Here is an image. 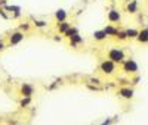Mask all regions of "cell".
<instances>
[{
	"label": "cell",
	"mask_w": 148,
	"mask_h": 125,
	"mask_svg": "<svg viewBox=\"0 0 148 125\" xmlns=\"http://www.w3.org/2000/svg\"><path fill=\"white\" fill-rule=\"evenodd\" d=\"M34 91H36L34 90V85L33 84H28V82H24L21 85V89H19V94L22 97H33Z\"/></svg>",
	"instance_id": "cell-5"
},
{
	"label": "cell",
	"mask_w": 148,
	"mask_h": 125,
	"mask_svg": "<svg viewBox=\"0 0 148 125\" xmlns=\"http://www.w3.org/2000/svg\"><path fill=\"white\" fill-rule=\"evenodd\" d=\"M107 32L104 31V30H99V31H95L93 32V39L96 40V41H104V40H107Z\"/></svg>",
	"instance_id": "cell-14"
},
{
	"label": "cell",
	"mask_w": 148,
	"mask_h": 125,
	"mask_svg": "<svg viewBox=\"0 0 148 125\" xmlns=\"http://www.w3.org/2000/svg\"><path fill=\"white\" fill-rule=\"evenodd\" d=\"M104 31L107 32V35H108V37H116V35H117V32H119V28H117V27H114V25H107V27L104 28Z\"/></svg>",
	"instance_id": "cell-13"
},
{
	"label": "cell",
	"mask_w": 148,
	"mask_h": 125,
	"mask_svg": "<svg viewBox=\"0 0 148 125\" xmlns=\"http://www.w3.org/2000/svg\"><path fill=\"white\" fill-rule=\"evenodd\" d=\"M19 30H21V31H28V30H30V24H27V22H25V24H21V25H19Z\"/></svg>",
	"instance_id": "cell-20"
},
{
	"label": "cell",
	"mask_w": 148,
	"mask_h": 125,
	"mask_svg": "<svg viewBox=\"0 0 148 125\" xmlns=\"http://www.w3.org/2000/svg\"><path fill=\"white\" fill-rule=\"evenodd\" d=\"M70 40V47H73V49H76L77 46H80V44H83L84 43V39L80 35V34H76V35H73L71 39H68Z\"/></svg>",
	"instance_id": "cell-8"
},
{
	"label": "cell",
	"mask_w": 148,
	"mask_h": 125,
	"mask_svg": "<svg viewBox=\"0 0 148 125\" xmlns=\"http://www.w3.org/2000/svg\"><path fill=\"white\" fill-rule=\"evenodd\" d=\"M24 37H25V34H24V31H21V30L12 32V34L9 35V46H16V44H19V43L24 40Z\"/></svg>",
	"instance_id": "cell-4"
},
{
	"label": "cell",
	"mask_w": 148,
	"mask_h": 125,
	"mask_svg": "<svg viewBox=\"0 0 148 125\" xmlns=\"http://www.w3.org/2000/svg\"><path fill=\"white\" fill-rule=\"evenodd\" d=\"M71 27V24L68 21H62V22H56V30L59 31V34H64L68 28Z\"/></svg>",
	"instance_id": "cell-10"
},
{
	"label": "cell",
	"mask_w": 148,
	"mask_h": 125,
	"mask_svg": "<svg viewBox=\"0 0 148 125\" xmlns=\"http://www.w3.org/2000/svg\"><path fill=\"white\" fill-rule=\"evenodd\" d=\"M6 49V44H5V41L0 39V52H3V50Z\"/></svg>",
	"instance_id": "cell-22"
},
{
	"label": "cell",
	"mask_w": 148,
	"mask_h": 125,
	"mask_svg": "<svg viewBox=\"0 0 148 125\" xmlns=\"http://www.w3.org/2000/svg\"><path fill=\"white\" fill-rule=\"evenodd\" d=\"M107 18H108V21H110L111 24H117V22L121 21V14H120L117 9H111V10L108 12Z\"/></svg>",
	"instance_id": "cell-6"
},
{
	"label": "cell",
	"mask_w": 148,
	"mask_h": 125,
	"mask_svg": "<svg viewBox=\"0 0 148 125\" xmlns=\"http://www.w3.org/2000/svg\"><path fill=\"white\" fill-rule=\"evenodd\" d=\"M136 40H138L139 43H148V28H142V30L138 32Z\"/></svg>",
	"instance_id": "cell-11"
},
{
	"label": "cell",
	"mask_w": 148,
	"mask_h": 125,
	"mask_svg": "<svg viewBox=\"0 0 148 125\" xmlns=\"http://www.w3.org/2000/svg\"><path fill=\"white\" fill-rule=\"evenodd\" d=\"M53 40H55V41H59V43H61V41H62V37H58V35H55V37H53Z\"/></svg>",
	"instance_id": "cell-23"
},
{
	"label": "cell",
	"mask_w": 148,
	"mask_h": 125,
	"mask_svg": "<svg viewBox=\"0 0 148 125\" xmlns=\"http://www.w3.org/2000/svg\"><path fill=\"white\" fill-rule=\"evenodd\" d=\"M125 32H126V35H127V39H136L139 30H136V28H129V30H126Z\"/></svg>",
	"instance_id": "cell-16"
},
{
	"label": "cell",
	"mask_w": 148,
	"mask_h": 125,
	"mask_svg": "<svg viewBox=\"0 0 148 125\" xmlns=\"http://www.w3.org/2000/svg\"><path fill=\"white\" fill-rule=\"evenodd\" d=\"M99 69L102 74L105 75H111V74H114L116 69H117V64H114L113 60H110V59H105L101 62V65H99Z\"/></svg>",
	"instance_id": "cell-3"
},
{
	"label": "cell",
	"mask_w": 148,
	"mask_h": 125,
	"mask_svg": "<svg viewBox=\"0 0 148 125\" xmlns=\"http://www.w3.org/2000/svg\"><path fill=\"white\" fill-rule=\"evenodd\" d=\"M117 93H119L120 97L127 99V100H130V99L133 97V89H130V87H121Z\"/></svg>",
	"instance_id": "cell-7"
},
{
	"label": "cell",
	"mask_w": 148,
	"mask_h": 125,
	"mask_svg": "<svg viewBox=\"0 0 148 125\" xmlns=\"http://www.w3.org/2000/svg\"><path fill=\"white\" fill-rule=\"evenodd\" d=\"M138 7H139V3L136 2V0H129L127 6H126V10L129 12V14H136Z\"/></svg>",
	"instance_id": "cell-9"
},
{
	"label": "cell",
	"mask_w": 148,
	"mask_h": 125,
	"mask_svg": "<svg viewBox=\"0 0 148 125\" xmlns=\"http://www.w3.org/2000/svg\"><path fill=\"white\" fill-rule=\"evenodd\" d=\"M34 25H36V27L37 28H45L46 27V25H47V22H45V21H34Z\"/></svg>",
	"instance_id": "cell-18"
},
{
	"label": "cell",
	"mask_w": 148,
	"mask_h": 125,
	"mask_svg": "<svg viewBox=\"0 0 148 125\" xmlns=\"http://www.w3.org/2000/svg\"><path fill=\"white\" fill-rule=\"evenodd\" d=\"M121 69H123V72H125V74L133 75V74H138L139 66H138V64L133 59H125V60L121 62Z\"/></svg>",
	"instance_id": "cell-1"
},
{
	"label": "cell",
	"mask_w": 148,
	"mask_h": 125,
	"mask_svg": "<svg viewBox=\"0 0 148 125\" xmlns=\"http://www.w3.org/2000/svg\"><path fill=\"white\" fill-rule=\"evenodd\" d=\"M76 34H79V28H77V27H73V25H71V27L64 32V37H65V39H71V37L76 35Z\"/></svg>",
	"instance_id": "cell-15"
},
{
	"label": "cell",
	"mask_w": 148,
	"mask_h": 125,
	"mask_svg": "<svg viewBox=\"0 0 148 125\" xmlns=\"http://www.w3.org/2000/svg\"><path fill=\"white\" fill-rule=\"evenodd\" d=\"M123 2H126V3H127V2H129V0H123Z\"/></svg>",
	"instance_id": "cell-24"
},
{
	"label": "cell",
	"mask_w": 148,
	"mask_h": 125,
	"mask_svg": "<svg viewBox=\"0 0 148 125\" xmlns=\"http://www.w3.org/2000/svg\"><path fill=\"white\" fill-rule=\"evenodd\" d=\"M116 37H117L119 40H127V35H126V32H125V31H119Z\"/></svg>",
	"instance_id": "cell-19"
},
{
	"label": "cell",
	"mask_w": 148,
	"mask_h": 125,
	"mask_svg": "<svg viewBox=\"0 0 148 125\" xmlns=\"http://www.w3.org/2000/svg\"><path fill=\"white\" fill-rule=\"evenodd\" d=\"M31 102H33L31 97H22V100L19 102V106H21V107H28V106L31 105Z\"/></svg>",
	"instance_id": "cell-17"
},
{
	"label": "cell",
	"mask_w": 148,
	"mask_h": 125,
	"mask_svg": "<svg viewBox=\"0 0 148 125\" xmlns=\"http://www.w3.org/2000/svg\"><path fill=\"white\" fill-rule=\"evenodd\" d=\"M67 16H68V14L64 10V9H59V10H56L55 12V19H56V22H62V21H67Z\"/></svg>",
	"instance_id": "cell-12"
},
{
	"label": "cell",
	"mask_w": 148,
	"mask_h": 125,
	"mask_svg": "<svg viewBox=\"0 0 148 125\" xmlns=\"http://www.w3.org/2000/svg\"><path fill=\"white\" fill-rule=\"evenodd\" d=\"M107 56H108L110 60H113L114 64H121V62L126 59V55L121 49H110Z\"/></svg>",
	"instance_id": "cell-2"
},
{
	"label": "cell",
	"mask_w": 148,
	"mask_h": 125,
	"mask_svg": "<svg viewBox=\"0 0 148 125\" xmlns=\"http://www.w3.org/2000/svg\"><path fill=\"white\" fill-rule=\"evenodd\" d=\"M0 15H2V16H3L5 19H9V18H10V16H9V15L6 14V10H5L3 7H0Z\"/></svg>",
	"instance_id": "cell-21"
}]
</instances>
